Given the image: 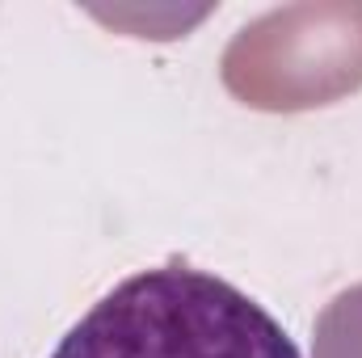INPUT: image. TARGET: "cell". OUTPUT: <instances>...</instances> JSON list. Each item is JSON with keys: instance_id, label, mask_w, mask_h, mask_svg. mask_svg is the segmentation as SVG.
Listing matches in <instances>:
<instances>
[{"instance_id": "cell-1", "label": "cell", "mask_w": 362, "mask_h": 358, "mask_svg": "<svg viewBox=\"0 0 362 358\" xmlns=\"http://www.w3.org/2000/svg\"><path fill=\"white\" fill-rule=\"evenodd\" d=\"M51 358H299V346L240 287L165 262L101 295Z\"/></svg>"}, {"instance_id": "cell-2", "label": "cell", "mask_w": 362, "mask_h": 358, "mask_svg": "<svg viewBox=\"0 0 362 358\" xmlns=\"http://www.w3.org/2000/svg\"><path fill=\"white\" fill-rule=\"evenodd\" d=\"M223 89L270 114L333 105L362 89V0L282 4L236 30L219 59Z\"/></svg>"}, {"instance_id": "cell-3", "label": "cell", "mask_w": 362, "mask_h": 358, "mask_svg": "<svg viewBox=\"0 0 362 358\" xmlns=\"http://www.w3.org/2000/svg\"><path fill=\"white\" fill-rule=\"evenodd\" d=\"M312 358H362V282L333 295L316 316Z\"/></svg>"}]
</instances>
